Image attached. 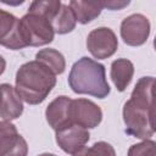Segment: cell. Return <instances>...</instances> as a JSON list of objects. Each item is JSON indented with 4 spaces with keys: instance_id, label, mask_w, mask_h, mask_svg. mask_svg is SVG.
<instances>
[{
    "instance_id": "3",
    "label": "cell",
    "mask_w": 156,
    "mask_h": 156,
    "mask_svg": "<svg viewBox=\"0 0 156 156\" xmlns=\"http://www.w3.org/2000/svg\"><path fill=\"white\" fill-rule=\"evenodd\" d=\"M68 84L77 94H88L104 99L110 94L105 66L89 58L82 57L71 68Z\"/></svg>"
},
{
    "instance_id": "23",
    "label": "cell",
    "mask_w": 156,
    "mask_h": 156,
    "mask_svg": "<svg viewBox=\"0 0 156 156\" xmlns=\"http://www.w3.org/2000/svg\"><path fill=\"white\" fill-rule=\"evenodd\" d=\"M0 107H1V85H0Z\"/></svg>"
},
{
    "instance_id": "1",
    "label": "cell",
    "mask_w": 156,
    "mask_h": 156,
    "mask_svg": "<svg viewBox=\"0 0 156 156\" xmlns=\"http://www.w3.org/2000/svg\"><path fill=\"white\" fill-rule=\"evenodd\" d=\"M154 85L152 77H141L123 106L126 132L139 139H149L155 133L154 127Z\"/></svg>"
},
{
    "instance_id": "11",
    "label": "cell",
    "mask_w": 156,
    "mask_h": 156,
    "mask_svg": "<svg viewBox=\"0 0 156 156\" xmlns=\"http://www.w3.org/2000/svg\"><path fill=\"white\" fill-rule=\"evenodd\" d=\"M71 101L68 96L61 95L56 99H54L46 107L45 117L49 123V126L54 130H58L68 124H72L71 117H69V107Z\"/></svg>"
},
{
    "instance_id": "16",
    "label": "cell",
    "mask_w": 156,
    "mask_h": 156,
    "mask_svg": "<svg viewBox=\"0 0 156 156\" xmlns=\"http://www.w3.org/2000/svg\"><path fill=\"white\" fill-rule=\"evenodd\" d=\"M35 60L44 63L54 72V74H61L66 68V61L63 55L55 49H43L38 51L35 55Z\"/></svg>"
},
{
    "instance_id": "8",
    "label": "cell",
    "mask_w": 156,
    "mask_h": 156,
    "mask_svg": "<svg viewBox=\"0 0 156 156\" xmlns=\"http://www.w3.org/2000/svg\"><path fill=\"white\" fill-rule=\"evenodd\" d=\"M28 145L10 121L0 122V156H27Z\"/></svg>"
},
{
    "instance_id": "4",
    "label": "cell",
    "mask_w": 156,
    "mask_h": 156,
    "mask_svg": "<svg viewBox=\"0 0 156 156\" xmlns=\"http://www.w3.org/2000/svg\"><path fill=\"white\" fill-rule=\"evenodd\" d=\"M20 35L26 46H41L52 41L54 29L51 23L43 16L27 12L18 22Z\"/></svg>"
},
{
    "instance_id": "22",
    "label": "cell",
    "mask_w": 156,
    "mask_h": 156,
    "mask_svg": "<svg viewBox=\"0 0 156 156\" xmlns=\"http://www.w3.org/2000/svg\"><path fill=\"white\" fill-rule=\"evenodd\" d=\"M39 156H56V155H54V154H48V152H45V154H41V155H39Z\"/></svg>"
},
{
    "instance_id": "15",
    "label": "cell",
    "mask_w": 156,
    "mask_h": 156,
    "mask_svg": "<svg viewBox=\"0 0 156 156\" xmlns=\"http://www.w3.org/2000/svg\"><path fill=\"white\" fill-rule=\"evenodd\" d=\"M50 23H51V27H52L55 33L66 34V33H69L74 29L77 21L74 18V15H73L71 7L68 5L62 4L58 12L51 20Z\"/></svg>"
},
{
    "instance_id": "6",
    "label": "cell",
    "mask_w": 156,
    "mask_h": 156,
    "mask_svg": "<svg viewBox=\"0 0 156 156\" xmlns=\"http://www.w3.org/2000/svg\"><path fill=\"white\" fill-rule=\"evenodd\" d=\"M69 117L72 124L89 129L100 124L102 119V111L96 104L88 99H76L71 101Z\"/></svg>"
},
{
    "instance_id": "9",
    "label": "cell",
    "mask_w": 156,
    "mask_h": 156,
    "mask_svg": "<svg viewBox=\"0 0 156 156\" xmlns=\"http://www.w3.org/2000/svg\"><path fill=\"white\" fill-rule=\"evenodd\" d=\"M90 134L88 129L77 124H68L56 130V143L67 154H76L89 141Z\"/></svg>"
},
{
    "instance_id": "12",
    "label": "cell",
    "mask_w": 156,
    "mask_h": 156,
    "mask_svg": "<svg viewBox=\"0 0 156 156\" xmlns=\"http://www.w3.org/2000/svg\"><path fill=\"white\" fill-rule=\"evenodd\" d=\"M1 85V107H0V117L4 121H12L18 118L23 112L22 99L18 96L16 89L7 84Z\"/></svg>"
},
{
    "instance_id": "20",
    "label": "cell",
    "mask_w": 156,
    "mask_h": 156,
    "mask_svg": "<svg viewBox=\"0 0 156 156\" xmlns=\"http://www.w3.org/2000/svg\"><path fill=\"white\" fill-rule=\"evenodd\" d=\"M129 4V1H123V2H118V1H101V5H102V9L104 7H107L110 10H119V9H123L124 6H127Z\"/></svg>"
},
{
    "instance_id": "10",
    "label": "cell",
    "mask_w": 156,
    "mask_h": 156,
    "mask_svg": "<svg viewBox=\"0 0 156 156\" xmlns=\"http://www.w3.org/2000/svg\"><path fill=\"white\" fill-rule=\"evenodd\" d=\"M18 22L16 16L0 9V45L11 50L26 48L20 35Z\"/></svg>"
},
{
    "instance_id": "14",
    "label": "cell",
    "mask_w": 156,
    "mask_h": 156,
    "mask_svg": "<svg viewBox=\"0 0 156 156\" xmlns=\"http://www.w3.org/2000/svg\"><path fill=\"white\" fill-rule=\"evenodd\" d=\"M68 6L71 7L76 21L82 23V24H87V23L91 22L93 20H95L101 13V10H102L101 1L90 2V1H76V0H73L68 4Z\"/></svg>"
},
{
    "instance_id": "13",
    "label": "cell",
    "mask_w": 156,
    "mask_h": 156,
    "mask_svg": "<svg viewBox=\"0 0 156 156\" xmlns=\"http://www.w3.org/2000/svg\"><path fill=\"white\" fill-rule=\"evenodd\" d=\"M134 74V66L127 58H117L111 63V79L118 91H124Z\"/></svg>"
},
{
    "instance_id": "18",
    "label": "cell",
    "mask_w": 156,
    "mask_h": 156,
    "mask_svg": "<svg viewBox=\"0 0 156 156\" xmlns=\"http://www.w3.org/2000/svg\"><path fill=\"white\" fill-rule=\"evenodd\" d=\"M73 156H116L115 149L106 141H98L90 147H83Z\"/></svg>"
},
{
    "instance_id": "21",
    "label": "cell",
    "mask_w": 156,
    "mask_h": 156,
    "mask_svg": "<svg viewBox=\"0 0 156 156\" xmlns=\"http://www.w3.org/2000/svg\"><path fill=\"white\" fill-rule=\"evenodd\" d=\"M5 67H6V62H5L4 57L0 55V76L4 73V71H5Z\"/></svg>"
},
{
    "instance_id": "2",
    "label": "cell",
    "mask_w": 156,
    "mask_h": 156,
    "mask_svg": "<svg viewBox=\"0 0 156 156\" xmlns=\"http://www.w3.org/2000/svg\"><path fill=\"white\" fill-rule=\"evenodd\" d=\"M56 84V74L44 63L34 60L23 63L16 73V91L29 105L43 102Z\"/></svg>"
},
{
    "instance_id": "7",
    "label": "cell",
    "mask_w": 156,
    "mask_h": 156,
    "mask_svg": "<svg viewBox=\"0 0 156 156\" xmlns=\"http://www.w3.org/2000/svg\"><path fill=\"white\" fill-rule=\"evenodd\" d=\"M150 34V22L141 13H133L121 23V37L127 45H143Z\"/></svg>"
},
{
    "instance_id": "17",
    "label": "cell",
    "mask_w": 156,
    "mask_h": 156,
    "mask_svg": "<svg viewBox=\"0 0 156 156\" xmlns=\"http://www.w3.org/2000/svg\"><path fill=\"white\" fill-rule=\"evenodd\" d=\"M61 2L57 0H45V1H33L29 5L28 12H33V13H38L43 17H45L49 22H51V20L56 16V13L58 12L60 7H61Z\"/></svg>"
},
{
    "instance_id": "19",
    "label": "cell",
    "mask_w": 156,
    "mask_h": 156,
    "mask_svg": "<svg viewBox=\"0 0 156 156\" xmlns=\"http://www.w3.org/2000/svg\"><path fill=\"white\" fill-rule=\"evenodd\" d=\"M128 156H156V143L154 140H144L134 144L128 150Z\"/></svg>"
},
{
    "instance_id": "5",
    "label": "cell",
    "mask_w": 156,
    "mask_h": 156,
    "mask_svg": "<svg viewBox=\"0 0 156 156\" xmlns=\"http://www.w3.org/2000/svg\"><path fill=\"white\" fill-rule=\"evenodd\" d=\"M87 48L95 58L102 60L112 56L116 52L118 40L112 29L107 27H99L88 34Z\"/></svg>"
}]
</instances>
